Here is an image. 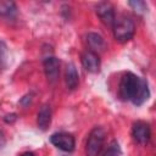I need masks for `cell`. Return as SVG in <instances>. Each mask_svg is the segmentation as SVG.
I'll return each instance as SVG.
<instances>
[{
    "label": "cell",
    "mask_w": 156,
    "mask_h": 156,
    "mask_svg": "<svg viewBox=\"0 0 156 156\" xmlns=\"http://www.w3.org/2000/svg\"><path fill=\"white\" fill-rule=\"evenodd\" d=\"M112 28H113L115 39L119 43H126L130 40L135 32L134 22L127 16H121L116 18Z\"/></svg>",
    "instance_id": "obj_2"
},
{
    "label": "cell",
    "mask_w": 156,
    "mask_h": 156,
    "mask_svg": "<svg viewBox=\"0 0 156 156\" xmlns=\"http://www.w3.org/2000/svg\"><path fill=\"white\" fill-rule=\"evenodd\" d=\"M15 119H16V115H15V113H12V115H7V116L5 117V122H7V123L13 122Z\"/></svg>",
    "instance_id": "obj_17"
},
{
    "label": "cell",
    "mask_w": 156,
    "mask_h": 156,
    "mask_svg": "<svg viewBox=\"0 0 156 156\" xmlns=\"http://www.w3.org/2000/svg\"><path fill=\"white\" fill-rule=\"evenodd\" d=\"M82 65L83 67L91 73H95L100 68V58L99 55L91 50H87L82 54Z\"/></svg>",
    "instance_id": "obj_8"
},
{
    "label": "cell",
    "mask_w": 156,
    "mask_h": 156,
    "mask_svg": "<svg viewBox=\"0 0 156 156\" xmlns=\"http://www.w3.org/2000/svg\"><path fill=\"white\" fill-rule=\"evenodd\" d=\"M7 60V48L4 41H0V69L5 67Z\"/></svg>",
    "instance_id": "obj_13"
},
{
    "label": "cell",
    "mask_w": 156,
    "mask_h": 156,
    "mask_svg": "<svg viewBox=\"0 0 156 156\" xmlns=\"http://www.w3.org/2000/svg\"><path fill=\"white\" fill-rule=\"evenodd\" d=\"M5 143H6V139H5V134H4V132L0 129V149H1V147H4Z\"/></svg>",
    "instance_id": "obj_16"
},
{
    "label": "cell",
    "mask_w": 156,
    "mask_h": 156,
    "mask_svg": "<svg viewBox=\"0 0 156 156\" xmlns=\"http://www.w3.org/2000/svg\"><path fill=\"white\" fill-rule=\"evenodd\" d=\"M104 156H121V151H119L118 144L112 143L110 145V147L107 149V151L104 154Z\"/></svg>",
    "instance_id": "obj_15"
},
{
    "label": "cell",
    "mask_w": 156,
    "mask_h": 156,
    "mask_svg": "<svg viewBox=\"0 0 156 156\" xmlns=\"http://www.w3.org/2000/svg\"><path fill=\"white\" fill-rule=\"evenodd\" d=\"M51 123V108L49 105H43L37 116V124L41 130H46Z\"/></svg>",
    "instance_id": "obj_9"
},
{
    "label": "cell",
    "mask_w": 156,
    "mask_h": 156,
    "mask_svg": "<svg viewBox=\"0 0 156 156\" xmlns=\"http://www.w3.org/2000/svg\"><path fill=\"white\" fill-rule=\"evenodd\" d=\"M44 71H45V76L48 78V82L54 84L58 79V74H60V62H58V60L54 56L46 57L45 61H44Z\"/></svg>",
    "instance_id": "obj_7"
},
{
    "label": "cell",
    "mask_w": 156,
    "mask_h": 156,
    "mask_svg": "<svg viewBox=\"0 0 156 156\" xmlns=\"http://www.w3.org/2000/svg\"><path fill=\"white\" fill-rule=\"evenodd\" d=\"M87 41H88L89 48L94 52L95 51H102L106 48V44H105L104 38L100 34H98V33H88Z\"/></svg>",
    "instance_id": "obj_11"
},
{
    "label": "cell",
    "mask_w": 156,
    "mask_h": 156,
    "mask_svg": "<svg viewBox=\"0 0 156 156\" xmlns=\"http://www.w3.org/2000/svg\"><path fill=\"white\" fill-rule=\"evenodd\" d=\"M50 141L60 150L66 151V152H71L74 149V136L72 134L65 133V132H60V133H55L51 135Z\"/></svg>",
    "instance_id": "obj_4"
},
{
    "label": "cell",
    "mask_w": 156,
    "mask_h": 156,
    "mask_svg": "<svg viewBox=\"0 0 156 156\" xmlns=\"http://www.w3.org/2000/svg\"><path fill=\"white\" fill-rule=\"evenodd\" d=\"M128 4H129L130 7H133V10H135L138 12H144L146 10V4L144 1L136 0V1H129Z\"/></svg>",
    "instance_id": "obj_14"
},
{
    "label": "cell",
    "mask_w": 156,
    "mask_h": 156,
    "mask_svg": "<svg viewBox=\"0 0 156 156\" xmlns=\"http://www.w3.org/2000/svg\"><path fill=\"white\" fill-rule=\"evenodd\" d=\"M16 12V5L12 1H2L0 0V15L11 16Z\"/></svg>",
    "instance_id": "obj_12"
},
{
    "label": "cell",
    "mask_w": 156,
    "mask_h": 156,
    "mask_svg": "<svg viewBox=\"0 0 156 156\" xmlns=\"http://www.w3.org/2000/svg\"><path fill=\"white\" fill-rule=\"evenodd\" d=\"M96 15L99 16V18L101 20V22L105 26H108V27L113 26L116 16H115L113 6L111 4H108V2H100L96 6Z\"/></svg>",
    "instance_id": "obj_6"
},
{
    "label": "cell",
    "mask_w": 156,
    "mask_h": 156,
    "mask_svg": "<svg viewBox=\"0 0 156 156\" xmlns=\"http://www.w3.org/2000/svg\"><path fill=\"white\" fill-rule=\"evenodd\" d=\"M21 156H34V154L33 152H23Z\"/></svg>",
    "instance_id": "obj_18"
},
{
    "label": "cell",
    "mask_w": 156,
    "mask_h": 156,
    "mask_svg": "<svg viewBox=\"0 0 156 156\" xmlns=\"http://www.w3.org/2000/svg\"><path fill=\"white\" fill-rule=\"evenodd\" d=\"M66 85L69 90H73L78 87L79 84V76L76 69V66L73 63H68L66 67V76H65Z\"/></svg>",
    "instance_id": "obj_10"
},
{
    "label": "cell",
    "mask_w": 156,
    "mask_h": 156,
    "mask_svg": "<svg viewBox=\"0 0 156 156\" xmlns=\"http://www.w3.org/2000/svg\"><path fill=\"white\" fill-rule=\"evenodd\" d=\"M132 135L138 144H140V145L147 144V141L150 140V135H151V130H150L149 124L143 122V121L135 122L133 124V128H132Z\"/></svg>",
    "instance_id": "obj_5"
},
{
    "label": "cell",
    "mask_w": 156,
    "mask_h": 156,
    "mask_svg": "<svg viewBox=\"0 0 156 156\" xmlns=\"http://www.w3.org/2000/svg\"><path fill=\"white\" fill-rule=\"evenodd\" d=\"M118 93L122 100H130L136 106L143 105L150 96L146 80L133 73H126L122 77Z\"/></svg>",
    "instance_id": "obj_1"
},
{
    "label": "cell",
    "mask_w": 156,
    "mask_h": 156,
    "mask_svg": "<svg viewBox=\"0 0 156 156\" xmlns=\"http://www.w3.org/2000/svg\"><path fill=\"white\" fill-rule=\"evenodd\" d=\"M105 136H106V133L101 127H95L91 129L85 145L87 156H98L100 154L105 141Z\"/></svg>",
    "instance_id": "obj_3"
}]
</instances>
